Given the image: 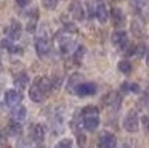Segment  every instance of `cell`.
Returning <instances> with one entry per match:
<instances>
[{"mask_svg": "<svg viewBox=\"0 0 149 148\" xmlns=\"http://www.w3.org/2000/svg\"><path fill=\"white\" fill-rule=\"evenodd\" d=\"M53 90V82L48 79V77H36L29 89V98L32 100L34 103H40L47 98L50 92Z\"/></svg>", "mask_w": 149, "mask_h": 148, "instance_id": "1", "label": "cell"}, {"mask_svg": "<svg viewBox=\"0 0 149 148\" xmlns=\"http://www.w3.org/2000/svg\"><path fill=\"white\" fill-rule=\"evenodd\" d=\"M123 129L128 132H136L139 129V118L136 111H128L123 118Z\"/></svg>", "mask_w": 149, "mask_h": 148, "instance_id": "2", "label": "cell"}, {"mask_svg": "<svg viewBox=\"0 0 149 148\" xmlns=\"http://www.w3.org/2000/svg\"><path fill=\"white\" fill-rule=\"evenodd\" d=\"M3 100H5V105H7V106H10V108H15V106H18V105L21 103V100H23V95H21L19 90L10 89V90H7V92H5Z\"/></svg>", "mask_w": 149, "mask_h": 148, "instance_id": "3", "label": "cell"}, {"mask_svg": "<svg viewBox=\"0 0 149 148\" xmlns=\"http://www.w3.org/2000/svg\"><path fill=\"white\" fill-rule=\"evenodd\" d=\"M36 51L40 58H45L50 55L52 51V45H50V40L47 37H37L36 39Z\"/></svg>", "mask_w": 149, "mask_h": 148, "instance_id": "4", "label": "cell"}, {"mask_svg": "<svg viewBox=\"0 0 149 148\" xmlns=\"http://www.w3.org/2000/svg\"><path fill=\"white\" fill-rule=\"evenodd\" d=\"M58 45H59V50H61L63 55L74 53L75 42H74V39L69 37V35H61V37H58Z\"/></svg>", "mask_w": 149, "mask_h": 148, "instance_id": "5", "label": "cell"}, {"mask_svg": "<svg viewBox=\"0 0 149 148\" xmlns=\"http://www.w3.org/2000/svg\"><path fill=\"white\" fill-rule=\"evenodd\" d=\"M96 90H98V87H96V84H95V82H80L77 85V89H75V93L84 98V97L95 95Z\"/></svg>", "mask_w": 149, "mask_h": 148, "instance_id": "6", "label": "cell"}, {"mask_svg": "<svg viewBox=\"0 0 149 148\" xmlns=\"http://www.w3.org/2000/svg\"><path fill=\"white\" fill-rule=\"evenodd\" d=\"M112 42L119 50H127V47H128V34L125 31H116L112 34Z\"/></svg>", "mask_w": 149, "mask_h": 148, "instance_id": "7", "label": "cell"}, {"mask_svg": "<svg viewBox=\"0 0 149 148\" xmlns=\"http://www.w3.org/2000/svg\"><path fill=\"white\" fill-rule=\"evenodd\" d=\"M116 143H117L116 135L109 134V132H104L98 140V147L100 148H116Z\"/></svg>", "mask_w": 149, "mask_h": 148, "instance_id": "8", "label": "cell"}, {"mask_svg": "<svg viewBox=\"0 0 149 148\" xmlns=\"http://www.w3.org/2000/svg\"><path fill=\"white\" fill-rule=\"evenodd\" d=\"M111 21L116 27H122L125 24V15L120 8H112L111 10Z\"/></svg>", "mask_w": 149, "mask_h": 148, "instance_id": "9", "label": "cell"}, {"mask_svg": "<svg viewBox=\"0 0 149 148\" xmlns=\"http://www.w3.org/2000/svg\"><path fill=\"white\" fill-rule=\"evenodd\" d=\"M31 138L34 142H37V143L43 142V138H45V129H43V125H40V124L31 125Z\"/></svg>", "mask_w": 149, "mask_h": 148, "instance_id": "10", "label": "cell"}, {"mask_svg": "<svg viewBox=\"0 0 149 148\" xmlns=\"http://www.w3.org/2000/svg\"><path fill=\"white\" fill-rule=\"evenodd\" d=\"M21 31H23V27H21V24L18 21H11L10 26L7 27V35L8 39H11V40H16V39L21 37Z\"/></svg>", "mask_w": 149, "mask_h": 148, "instance_id": "11", "label": "cell"}, {"mask_svg": "<svg viewBox=\"0 0 149 148\" xmlns=\"http://www.w3.org/2000/svg\"><path fill=\"white\" fill-rule=\"evenodd\" d=\"M82 125L87 130H95L100 125V116H85L82 118Z\"/></svg>", "mask_w": 149, "mask_h": 148, "instance_id": "12", "label": "cell"}, {"mask_svg": "<svg viewBox=\"0 0 149 148\" xmlns=\"http://www.w3.org/2000/svg\"><path fill=\"white\" fill-rule=\"evenodd\" d=\"M69 11H71L72 18L79 19V21H82V19L85 18V13H84V8H82L80 2H77V0H74V2L69 5Z\"/></svg>", "mask_w": 149, "mask_h": 148, "instance_id": "13", "label": "cell"}, {"mask_svg": "<svg viewBox=\"0 0 149 148\" xmlns=\"http://www.w3.org/2000/svg\"><path fill=\"white\" fill-rule=\"evenodd\" d=\"M26 116H27V109H26V106H23V105L15 106L13 111H11V119H13V121H16V122L24 121V119H26Z\"/></svg>", "mask_w": 149, "mask_h": 148, "instance_id": "14", "label": "cell"}, {"mask_svg": "<svg viewBox=\"0 0 149 148\" xmlns=\"http://www.w3.org/2000/svg\"><path fill=\"white\" fill-rule=\"evenodd\" d=\"M2 48H3V50H7V51H10V53H15V55H19V53H23V48L21 47H18V45H15L13 44V40H11V39H3V40H2Z\"/></svg>", "mask_w": 149, "mask_h": 148, "instance_id": "15", "label": "cell"}, {"mask_svg": "<svg viewBox=\"0 0 149 148\" xmlns=\"http://www.w3.org/2000/svg\"><path fill=\"white\" fill-rule=\"evenodd\" d=\"M107 8L104 3H98L96 6H95V18L98 19L100 23H106L107 21Z\"/></svg>", "mask_w": 149, "mask_h": 148, "instance_id": "16", "label": "cell"}, {"mask_svg": "<svg viewBox=\"0 0 149 148\" xmlns=\"http://www.w3.org/2000/svg\"><path fill=\"white\" fill-rule=\"evenodd\" d=\"M27 82H29V76H27V73H24V71L15 76V85H16L18 89H21V90L26 89Z\"/></svg>", "mask_w": 149, "mask_h": 148, "instance_id": "17", "label": "cell"}, {"mask_svg": "<svg viewBox=\"0 0 149 148\" xmlns=\"http://www.w3.org/2000/svg\"><path fill=\"white\" fill-rule=\"evenodd\" d=\"M21 130H23V129H21V124L19 122H16V121H11L10 124L7 125V134L8 135H19L21 134Z\"/></svg>", "mask_w": 149, "mask_h": 148, "instance_id": "18", "label": "cell"}, {"mask_svg": "<svg viewBox=\"0 0 149 148\" xmlns=\"http://www.w3.org/2000/svg\"><path fill=\"white\" fill-rule=\"evenodd\" d=\"M107 98H109V106L112 109H119V106H120V101H122V97L119 95V93H109V97H107Z\"/></svg>", "mask_w": 149, "mask_h": 148, "instance_id": "19", "label": "cell"}, {"mask_svg": "<svg viewBox=\"0 0 149 148\" xmlns=\"http://www.w3.org/2000/svg\"><path fill=\"white\" fill-rule=\"evenodd\" d=\"M80 79H82L80 74H74V76L69 77V80H68V92H75V89H77V85H79L77 82Z\"/></svg>", "mask_w": 149, "mask_h": 148, "instance_id": "20", "label": "cell"}, {"mask_svg": "<svg viewBox=\"0 0 149 148\" xmlns=\"http://www.w3.org/2000/svg\"><path fill=\"white\" fill-rule=\"evenodd\" d=\"M120 90H122L123 93L125 92H132V93H138L139 92V85L135 82H125L120 85Z\"/></svg>", "mask_w": 149, "mask_h": 148, "instance_id": "21", "label": "cell"}, {"mask_svg": "<svg viewBox=\"0 0 149 148\" xmlns=\"http://www.w3.org/2000/svg\"><path fill=\"white\" fill-rule=\"evenodd\" d=\"M117 68H119V71L122 74H125V76H128L130 73H132V63L127 60H120L119 64H117Z\"/></svg>", "mask_w": 149, "mask_h": 148, "instance_id": "22", "label": "cell"}, {"mask_svg": "<svg viewBox=\"0 0 149 148\" xmlns=\"http://www.w3.org/2000/svg\"><path fill=\"white\" fill-rule=\"evenodd\" d=\"M80 114H82V118H85V116H100V111H98L96 106L88 105V106H85V108L80 111Z\"/></svg>", "mask_w": 149, "mask_h": 148, "instance_id": "23", "label": "cell"}, {"mask_svg": "<svg viewBox=\"0 0 149 148\" xmlns=\"http://www.w3.org/2000/svg\"><path fill=\"white\" fill-rule=\"evenodd\" d=\"M72 140L71 138H61L59 142H56L55 148H72Z\"/></svg>", "mask_w": 149, "mask_h": 148, "instance_id": "24", "label": "cell"}, {"mask_svg": "<svg viewBox=\"0 0 149 148\" xmlns=\"http://www.w3.org/2000/svg\"><path fill=\"white\" fill-rule=\"evenodd\" d=\"M58 3H59V0H42L43 8H47V10H55L58 6Z\"/></svg>", "mask_w": 149, "mask_h": 148, "instance_id": "25", "label": "cell"}, {"mask_svg": "<svg viewBox=\"0 0 149 148\" xmlns=\"http://www.w3.org/2000/svg\"><path fill=\"white\" fill-rule=\"evenodd\" d=\"M72 55H74V60L79 63V61L82 60V56L85 55V48H84V47H77V50H75Z\"/></svg>", "mask_w": 149, "mask_h": 148, "instance_id": "26", "label": "cell"}, {"mask_svg": "<svg viewBox=\"0 0 149 148\" xmlns=\"http://www.w3.org/2000/svg\"><path fill=\"white\" fill-rule=\"evenodd\" d=\"M132 31H133V34H135V35H138V37H141V35H143L141 26H139L136 21H133V24H132Z\"/></svg>", "mask_w": 149, "mask_h": 148, "instance_id": "27", "label": "cell"}, {"mask_svg": "<svg viewBox=\"0 0 149 148\" xmlns=\"http://www.w3.org/2000/svg\"><path fill=\"white\" fill-rule=\"evenodd\" d=\"M144 50H146V47L143 44H139V45H136V51H135V56H143L144 55Z\"/></svg>", "mask_w": 149, "mask_h": 148, "instance_id": "28", "label": "cell"}, {"mask_svg": "<svg viewBox=\"0 0 149 148\" xmlns=\"http://www.w3.org/2000/svg\"><path fill=\"white\" fill-rule=\"evenodd\" d=\"M36 19H37V18H34L32 21L27 23V31H29V32H34V31H36V27H37V21H36Z\"/></svg>", "mask_w": 149, "mask_h": 148, "instance_id": "29", "label": "cell"}, {"mask_svg": "<svg viewBox=\"0 0 149 148\" xmlns=\"http://www.w3.org/2000/svg\"><path fill=\"white\" fill-rule=\"evenodd\" d=\"M141 122H143V125H144V130L149 134V116H144V118L141 119Z\"/></svg>", "mask_w": 149, "mask_h": 148, "instance_id": "30", "label": "cell"}, {"mask_svg": "<svg viewBox=\"0 0 149 148\" xmlns=\"http://www.w3.org/2000/svg\"><path fill=\"white\" fill-rule=\"evenodd\" d=\"M16 2V5L18 6H21V8H24V6H27L31 3V0H15Z\"/></svg>", "mask_w": 149, "mask_h": 148, "instance_id": "31", "label": "cell"}, {"mask_svg": "<svg viewBox=\"0 0 149 148\" xmlns=\"http://www.w3.org/2000/svg\"><path fill=\"white\" fill-rule=\"evenodd\" d=\"M146 64L149 66V51H148V55H146Z\"/></svg>", "mask_w": 149, "mask_h": 148, "instance_id": "32", "label": "cell"}, {"mask_svg": "<svg viewBox=\"0 0 149 148\" xmlns=\"http://www.w3.org/2000/svg\"><path fill=\"white\" fill-rule=\"evenodd\" d=\"M136 3H138V5H143V3H144V0H135Z\"/></svg>", "mask_w": 149, "mask_h": 148, "instance_id": "33", "label": "cell"}, {"mask_svg": "<svg viewBox=\"0 0 149 148\" xmlns=\"http://www.w3.org/2000/svg\"><path fill=\"white\" fill-rule=\"evenodd\" d=\"M0 148H10V145H0Z\"/></svg>", "mask_w": 149, "mask_h": 148, "instance_id": "34", "label": "cell"}, {"mask_svg": "<svg viewBox=\"0 0 149 148\" xmlns=\"http://www.w3.org/2000/svg\"><path fill=\"white\" fill-rule=\"evenodd\" d=\"M122 148H130V147H128V145H123V147H122Z\"/></svg>", "mask_w": 149, "mask_h": 148, "instance_id": "35", "label": "cell"}, {"mask_svg": "<svg viewBox=\"0 0 149 148\" xmlns=\"http://www.w3.org/2000/svg\"><path fill=\"white\" fill-rule=\"evenodd\" d=\"M36 148H45V147H36Z\"/></svg>", "mask_w": 149, "mask_h": 148, "instance_id": "36", "label": "cell"}]
</instances>
